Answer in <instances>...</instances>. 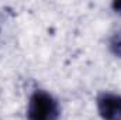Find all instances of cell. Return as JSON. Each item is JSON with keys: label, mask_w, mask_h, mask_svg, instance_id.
<instances>
[{"label": "cell", "mask_w": 121, "mask_h": 120, "mask_svg": "<svg viewBox=\"0 0 121 120\" xmlns=\"http://www.w3.org/2000/svg\"><path fill=\"white\" fill-rule=\"evenodd\" d=\"M59 105L51 93L39 89L30 96L27 107L28 120H59Z\"/></svg>", "instance_id": "cell-1"}, {"label": "cell", "mask_w": 121, "mask_h": 120, "mask_svg": "<svg viewBox=\"0 0 121 120\" xmlns=\"http://www.w3.org/2000/svg\"><path fill=\"white\" fill-rule=\"evenodd\" d=\"M96 105L103 120H121V95L104 92L99 95Z\"/></svg>", "instance_id": "cell-2"}, {"label": "cell", "mask_w": 121, "mask_h": 120, "mask_svg": "<svg viewBox=\"0 0 121 120\" xmlns=\"http://www.w3.org/2000/svg\"><path fill=\"white\" fill-rule=\"evenodd\" d=\"M108 48L111 54L117 58H121V28L116 30L108 40Z\"/></svg>", "instance_id": "cell-3"}, {"label": "cell", "mask_w": 121, "mask_h": 120, "mask_svg": "<svg viewBox=\"0 0 121 120\" xmlns=\"http://www.w3.org/2000/svg\"><path fill=\"white\" fill-rule=\"evenodd\" d=\"M111 7H113V10H114L116 13H118V14L121 16V1H116V3H113Z\"/></svg>", "instance_id": "cell-4"}]
</instances>
